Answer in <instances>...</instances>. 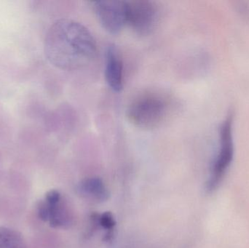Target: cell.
<instances>
[{
	"label": "cell",
	"mask_w": 249,
	"mask_h": 248,
	"mask_svg": "<svg viewBox=\"0 0 249 248\" xmlns=\"http://www.w3.org/2000/svg\"><path fill=\"white\" fill-rule=\"evenodd\" d=\"M97 52L90 31L79 22L62 18L53 23L45 39L47 59L59 69L72 71L89 65Z\"/></svg>",
	"instance_id": "obj_1"
},
{
	"label": "cell",
	"mask_w": 249,
	"mask_h": 248,
	"mask_svg": "<svg viewBox=\"0 0 249 248\" xmlns=\"http://www.w3.org/2000/svg\"><path fill=\"white\" fill-rule=\"evenodd\" d=\"M233 112H228L219 126L217 154L212 163L210 176L206 183V189L209 192H214L220 186L233 160Z\"/></svg>",
	"instance_id": "obj_2"
},
{
	"label": "cell",
	"mask_w": 249,
	"mask_h": 248,
	"mask_svg": "<svg viewBox=\"0 0 249 248\" xmlns=\"http://www.w3.org/2000/svg\"><path fill=\"white\" fill-rule=\"evenodd\" d=\"M167 112L165 100L157 95L148 94L135 99L127 111L129 121L142 129H153L163 121Z\"/></svg>",
	"instance_id": "obj_3"
},
{
	"label": "cell",
	"mask_w": 249,
	"mask_h": 248,
	"mask_svg": "<svg viewBox=\"0 0 249 248\" xmlns=\"http://www.w3.org/2000/svg\"><path fill=\"white\" fill-rule=\"evenodd\" d=\"M38 217L54 229H67L71 225L72 217L65 199L58 190L49 191L36 206Z\"/></svg>",
	"instance_id": "obj_4"
},
{
	"label": "cell",
	"mask_w": 249,
	"mask_h": 248,
	"mask_svg": "<svg viewBox=\"0 0 249 248\" xmlns=\"http://www.w3.org/2000/svg\"><path fill=\"white\" fill-rule=\"evenodd\" d=\"M127 25L141 36L150 34L158 24L159 10L149 0L126 1Z\"/></svg>",
	"instance_id": "obj_5"
},
{
	"label": "cell",
	"mask_w": 249,
	"mask_h": 248,
	"mask_svg": "<svg viewBox=\"0 0 249 248\" xmlns=\"http://www.w3.org/2000/svg\"><path fill=\"white\" fill-rule=\"evenodd\" d=\"M93 8L99 23L109 33H119L127 25L126 1H94Z\"/></svg>",
	"instance_id": "obj_6"
},
{
	"label": "cell",
	"mask_w": 249,
	"mask_h": 248,
	"mask_svg": "<svg viewBox=\"0 0 249 248\" xmlns=\"http://www.w3.org/2000/svg\"><path fill=\"white\" fill-rule=\"evenodd\" d=\"M105 79L115 93H120L124 88V63L115 45H109L105 52Z\"/></svg>",
	"instance_id": "obj_7"
},
{
	"label": "cell",
	"mask_w": 249,
	"mask_h": 248,
	"mask_svg": "<svg viewBox=\"0 0 249 248\" xmlns=\"http://www.w3.org/2000/svg\"><path fill=\"white\" fill-rule=\"evenodd\" d=\"M78 191L83 196L96 202H105L109 196L103 181L98 177L88 178L82 181Z\"/></svg>",
	"instance_id": "obj_8"
},
{
	"label": "cell",
	"mask_w": 249,
	"mask_h": 248,
	"mask_svg": "<svg viewBox=\"0 0 249 248\" xmlns=\"http://www.w3.org/2000/svg\"><path fill=\"white\" fill-rule=\"evenodd\" d=\"M0 248H29L19 231L6 227H0Z\"/></svg>",
	"instance_id": "obj_9"
},
{
	"label": "cell",
	"mask_w": 249,
	"mask_h": 248,
	"mask_svg": "<svg viewBox=\"0 0 249 248\" xmlns=\"http://www.w3.org/2000/svg\"><path fill=\"white\" fill-rule=\"evenodd\" d=\"M99 225L104 230L107 231V232L114 231L115 225H116V221H115L113 214L111 212H105L104 214H100V215H99Z\"/></svg>",
	"instance_id": "obj_10"
}]
</instances>
